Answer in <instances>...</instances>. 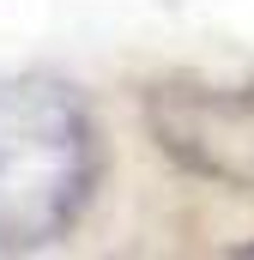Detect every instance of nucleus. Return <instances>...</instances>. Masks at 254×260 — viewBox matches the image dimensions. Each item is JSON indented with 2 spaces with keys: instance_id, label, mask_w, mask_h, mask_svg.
<instances>
[{
  "instance_id": "obj_1",
  "label": "nucleus",
  "mask_w": 254,
  "mask_h": 260,
  "mask_svg": "<svg viewBox=\"0 0 254 260\" xmlns=\"http://www.w3.org/2000/svg\"><path fill=\"white\" fill-rule=\"evenodd\" d=\"M97 127L55 73L0 79V254L61 242L97 188Z\"/></svg>"
},
{
  "instance_id": "obj_2",
  "label": "nucleus",
  "mask_w": 254,
  "mask_h": 260,
  "mask_svg": "<svg viewBox=\"0 0 254 260\" xmlns=\"http://www.w3.org/2000/svg\"><path fill=\"white\" fill-rule=\"evenodd\" d=\"M145 133L151 145L212 188L254 194V73H170L145 91Z\"/></svg>"
},
{
  "instance_id": "obj_3",
  "label": "nucleus",
  "mask_w": 254,
  "mask_h": 260,
  "mask_svg": "<svg viewBox=\"0 0 254 260\" xmlns=\"http://www.w3.org/2000/svg\"><path fill=\"white\" fill-rule=\"evenodd\" d=\"M236 254H254V242H242V248H236Z\"/></svg>"
}]
</instances>
